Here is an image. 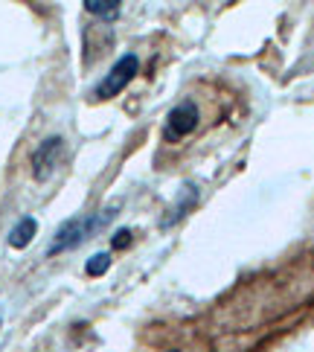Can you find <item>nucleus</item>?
<instances>
[{
	"label": "nucleus",
	"instance_id": "3",
	"mask_svg": "<svg viewBox=\"0 0 314 352\" xmlns=\"http://www.w3.org/2000/svg\"><path fill=\"white\" fill-rule=\"evenodd\" d=\"M61 155H65V140L61 137H49L44 140L32 155V175L38 181H47L58 166H61Z\"/></svg>",
	"mask_w": 314,
	"mask_h": 352
},
{
	"label": "nucleus",
	"instance_id": "2",
	"mask_svg": "<svg viewBox=\"0 0 314 352\" xmlns=\"http://www.w3.org/2000/svg\"><path fill=\"white\" fill-rule=\"evenodd\" d=\"M137 67H140V61H137V56H122L114 67H111V73L102 79V85L96 87V96L99 99H111V96H117V94H122V87L128 85L131 79H134V73H137Z\"/></svg>",
	"mask_w": 314,
	"mask_h": 352
},
{
	"label": "nucleus",
	"instance_id": "1",
	"mask_svg": "<svg viewBox=\"0 0 314 352\" xmlns=\"http://www.w3.org/2000/svg\"><path fill=\"white\" fill-rule=\"evenodd\" d=\"M108 219H111V212H96V216H82V219H70L67 224H61V230L56 233V242H53V248H49V256L82 245L85 239L91 233H96Z\"/></svg>",
	"mask_w": 314,
	"mask_h": 352
},
{
	"label": "nucleus",
	"instance_id": "5",
	"mask_svg": "<svg viewBox=\"0 0 314 352\" xmlns=\"http://www.w3.org/2000/svg\"><path fill=\"white\" fill-rule=\"evenodd\" d=\"M35 230H38V224H35V219H23V221H18V228L9 233V245L12 248H27L30 242H32V236H35Z\"/></svg>",
	"mask_w": 314,
	"mask_h": 352
},
{
	"label": "nucleus",
	"instance_id": "8",
	"mask_svg": "<svg viewBox=\"0 0 314 352\" xmlns=\"http://www.w3.org/2000/svg\"><path fill=\"white\" fill-rule=\"evenodd\" d=\"M125 245H128V230L117 233V239H114V248H125Z\"/></svg>",
	"mask_w": 314,
	"mask_h": 352
},
{
	"label": "nucleus",
	"instance_id": "7",
	"mask_svg": "<svg viewBox=\"0 0 314 352\" xmlns=\"http://www.w3.org/2000/svg\"><path fill=\"white\" fill-rule=\"evenodd\" d=\"M108 265H111V256H108V254H96L91 262H87V274H91V276H99V274H105V271H108Z\"/></svg>",
	"mask_w": 314,
	"mask_h": 352
},
{
	"label": "nucleus",
	"instance_id": "4",
	"mask_svg": "<svg viewBox=\"0 0 314 352\" xmlns=\"http://www.w3.org/2000/svg\"><path fill=\"white\" fill-rule=\"evenodd\" d=\"M195 125H198L195 102H181L178 108H172V114L166 117V129H163V134H166V140H181V137L190 134Z\"/></svg>",
	"mask_w": 314,
	"mask_h": 352
},
{
	"label": "nucleus",
	"instance_id": "6",
	"mask_svg": "<svg viewBox=\"0 0 314 352\" xmlns=\"http://www.w3.org/2000/svg\"><path fill=\"white\" fill-rule=\"evenodd\" d=\"M120 0H85V9L99 18H117L120 15Z\"/></svg>",
	"mask_w": 314,
	"mask_h": 352
}]
</instances>
